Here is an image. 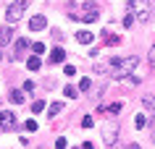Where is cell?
<instances>
[{"mask_svg":"<svg viewBox=\"0 0 155 149\" xmlns=\"http://www.w3.org/2000/svg\"><path fill=\"white\" fill-rule=\"evenodd\" d=\"M42 110H45V102H40V99H37V102L32 105V113H42Z\"/></svg>","mask_w":155,"mask_h":149,"instance_id":"cell-22","label":"cell"},{"mask_svg":"<svg viewBox=\"0 0 155 149\" xmlns=\"http://www.w3.org/2000/svg\"><path fill=\"white\" fill-rule=\"evenodd\" d=\"M11 39H13V29L11 26H3L0 29V45H8Z\"/></svg>","mask_w":155,"mask_h":149,"instance_id":"cell-9","label":"cell"},{"mask_svg":"<svg viewBox=\"0 0 155 149\" xmlns=\"http://www.w3.org/2000/svg\"><path fill=\"white\" fill-rule=\"evenodd\" d=\"M29 29H32V32H45V29H48V18L40 16V13L32 16V18H29Z\"/></svg>","mask_w":155,"mask_h":149,"instance_id":"cell-7","label":"cell"},{"mask_svg":"<svg viewBox=\"0 0 155 149\" xmlns=\"http://www.w3.org/2000/svg\"><path fill=\"white\" fill-rule=\"evenodd\" d=\"M45 50H48V47H45L42 42H34V45H32V52H34V55H42Z\"/></svg>","mask_w":155,"mask_h":149,"instance_id":"cell-17","label":"cell"},{"mask_svg":"<svg viewBox=\"0 0 155 149\" xmlns=\"http://www.w3.org/2000/svg\"><path fill=\"white\" fill-rule=\"evenodd\" d=\"M61 110H63V105H61V102H53V105L48 107V115H50V118H55Z\"/></svg>","mask_w":155,"mask_h":149,"instance_id":"cell-15","label":"cell"},{"mask_svg":"<svg viewBox=\"0 0 155 149\" xmlns=\"http://www.w3.org/2000/svg\"><path fill=\"white\" fill-rule=\"evenodd\" d=\"M71 8V18H79V21H97V16H100V5L97 3H84V5H68Z\"/></svg>","mask_w":155,"mask_h":149,"instance_id":"cell-2","label":"cell"},{"mask_svg":"<svg viewBox=\"0 0 155 149\" xmlns=\"http://www.w3.org/2000/svg\"><path fill=\"white\" fill-rule=\"evenodd\" d=\"M13 126H16V115L8 113V110H3L0 113V131H11Z\"/></svg>","mask_w":155,"mask_h":149,"instance_id":"cell-6","label":"cell"},{"mask_svg":"<svg viewBox=\"0 0 155 149\" xmlns=\"http://www.w3.org/2000/svg\"><path fill=\"white\" fill-rule=\"evenodd\" d=\"M24 131H37V120H26V123H24Z\"/></svg>","mask_w":155,"mask_h":149,"instance_id":"cell-23","label":"cell"},{"mask_svg":"<svg viewBox=\"0 0 155 149\" xmlns=\"http://www.w3.org/2000/svg\"><path fill=\"white\" fill-rule=\"evenodd\" d=\"M24 11H26V0H13L5 11V21L8 24H16L18 18H24Z\"/></svg>","mask_w":155,"mask_h":149,"instance_id":"cell-4","label":"cell"},{"mask_svg":"<svg viewBox=\"0 0 155 149\" xmlns=\"http://www.w3.org/2000/svg\"><path fill=\"white\" fill-rule=\"evenodd\" d=\"M55 149H66V136H58L55 139Z\"/></svg>","mask_w":155,"mask_h":149,"instance_id":"cell-25","label":"cell"},{"mask_svg":"<svg viewBox=\"0 0 155 149\" xmlns=\"http://www.w3.org/2000/svg\"><path fill=\"white\" fill-rule=\"evenodd\" d=\"M82 126H84V128H92V118H90V115L82 118Z\"/></svg>","mask_w":155,"mask_h":149,"instance_id":"cell-27","label":"cell"},{"mask_svg":"<svg viewBox=\"0 0 155 149\" xmlns=\"http://www.w3.org/2000/svg\"><path fill=\"white\" fill-rule=\"evenodd\" d=\"M142 105H145V107H153V110H155V99H153V97H142Z\"/></svg>","mask_w":155,"mask_h":149,"instance_id":"cell-24","label":"cell"},{"mask_svg":"<svg viewBox=\"0 0 155 149\" xmlns=\"http://www.w3.org/2000/svg\"><path fill=\"white\" fill-rule=\"evenodd\" d=\"M134 21H137V18H134V13H126V16H124V26H131Z\"/></svg>","mask_w":155,"mask_h":149,"instance_id":"cell-21","label":"cell"},{"mask_svg":"<svg viewBox=\"0 0 155 149\" xmlns=\"http://www.w3.org/2000/svg\"><path fill=\"white\" fill-rule=\"evenodd\" d=\"M118 110H121V102H113V105H108V107H100V113H105V115H118Z\"/></svg>","mask_w":155,"mask_h":149,"instance_id":"cell-12","label":"cell"},{"mask_svg":"<svg viewBox=\"0 0 155 149\" xmlns=\"http://www.w3.org/2000/svg\"><path fill=\"white\" fill-rule=\"evenodd\" d=\"M26 68H32V71H37V68H40V58H37V55H32V58H26Z\"/></svg>","mask_w":155,"mask_h":149,"instance_id":"cell-16","label":"cell"},{"mask_svg":"<svg viewBox=\"0 0 155 149\" xmlns=\"http://www.w3.org/2000/svg\"><path fill=\"white\" fill-rule=\"evenodd\" d=\"M0 60H3V52H0Z\"/></svg>","mask_w":155,"mask_h":149,"instance_id":"cell-32","label":"cell"},{"mask_svg":"<svg viewBox=\"0 0 155 149\" xmlns=\"http://www.w3.org/2000/svg\"><path fill=\"white\" fill-rule=\"evenodd\" d=\"M150 136H153V144H155V126H153V133H150Z\"/></svg>","mask_w":155,"mask_h":149,"instance_id":"cell-31","label":"cell"},{"mask_svg":"<svg viewBox=\"0 0 155 149\" xmlns=\"http://www.w3.org/2000/svg\"><path fill=\"white\" fill-rule=\"evenodd\" d=\"M92 89V81L90 79H82V81H79V92H90Z\"/></svg>","mask_w":155,"mask_h":149,"instance_id":"cell-18","label":"cell"},{"mask_svg":"<svg viewBox=\"0 0 155 149\" xmlns=\"http://www.w3.org/2000/svg\"><path fill=\"white\" fill-rule=\"evenodd\" d=\"M134 126H137L139 131H142V128L147 126V118H145V115H137V120H134Z\"/></svg>","mask_w":155,"mask_h":149,"instance_id":"cell-20","label":"cell"},{"mask_svg":"<svg viewBox=\"0 0 155 149\" xmlns=\"http://www.w3.org/2000/svg\"><path fill=\"white\" fill-rule=\"evenodd\" d=\"M129 8H131V13H134V18H137V21H142V24H147V21H150V13H153L150 8H153V5H150L147 0H131Z\"/></svg>","mask_w":155,"mask_h":149,"instance_id":"cell-3","label":"cell"},{"mask_svg":"<svg viewBox=\"0 0 155 149\" xmlns=\"http://www.w3.org/2000/svg\"><path fill=\"white\" fill-rule=\"evenodd\" d=\"M63 73L66 76H74V73H76V68H74V66H63Z\"/></svg>","mask_w":155,"mask_h":149,"instance_id":"cell-26","label":"cell"},{"mask_svg":"<svg viewBox=\"0 0 155 149\" xmlns=\"http://www.w3.org/2000/svg\"><path fill=\"white\" fill-rule=\"evenodd\" d=\"M92 32H76V42H82V45H92Z\"/></svg>","mask_w":155,"mask_h":149,"instance_id":"cell-11","label":"cell"},{"mask_svg":"<svg viewBox=\"0 0 155 149\" xmlns=\"http://www.w3.org/2000/svg\"><path fill=\"white\" fill-rule=\"evenodd\" d=\"M66 97L76 99V97H79V89H76V86H66Z\"/></svg>","mask_w":155,"mask_h":149,"instance_id":"cell-19","label":"cell"},{"mask_svg":"<svg viewBox=\"0 0 155 149\" xmlns=\"http://www.w3.org/2000/svg\"><path fill=\"white\" fill-rule=\"evenodd\" d=\"M150 66L155 68V45H153V50H150Z\"/></svg>","mask_w":155,"mask_h":149,"instance_id":"cell-28","label":"cell"},{"mask_svg":"<svg viewBox=\"0 0 155 149\" xmlns=\"http://www.w3.org/2000/svg\"><path fill=\"white\" fill-rule=\"evenodd\" d=\"M116 139H118V126L105 123L103 126V141H105V144H116Z\"/></svg>","mask_w":155,"mask_h":149,"instance_id":"cell-5","label":"cell"},{"mask_svg":"<svg viewBox=\"0 0 155 149\" xmlns=\"http://www.w3.org/2000/svg\"><path fill=\"white\" fill-rule=\"evenodd\" d=\"M8 99L13 102V105H21V102H24V92H21V89H13L8 94Z\"/></svg>","mask_w":155,"mask_h":149,"instance_id":"cell-13","label":"cell"},{"mask_svg":"<svg viewBox=\"0 0 155 149\" xmlns=\"http://www.w3.org/2000/svg\"><path fill=\"white\" fill-rule=\"evenodd\" d=\"M126 149H142V147H139V144H129Z\"/></svg>","mask_w":155,"mask_h":149,"instance_id":"cell-30","label":"cell"},{"mask_svg":"<svg viewBox=\"0 0 155 149\" xmlns=\"http://www.w3.org/2000/svg\"><path fill=\"white\" fill-rule=\"evenodd\" d=\"M137 55H129V58H110L108 63H100L95 71L97 73H110L113 79H124V76H129L134 68H137Z\"/></svg>","mask_w":155,"mask_h":149,"instance_id":"cell-1","label":"cell"},{"mask_svg":"<svg viewBox=\"0 0 155 149\" xmlns=\"http://www.w3.org/2000/svg\"><path fill=\"white\" fill-rule=\"evenodd\" d=\"M63 60H66V50L55 47L53 52H50V63H63Z\"/></svg>","mask_w":155,"mask_h":149,"instance_id":"cell-10","label":"cell"},{"mask_svg":"<svg viewBox=\"0 0 155 149\" xmlns=\"http://www.w3.org/2000/svg\"><path fill=\"white\" fill-rule=\"evenodd\" d=\"M24 50H26V39L21 37V39L13 42V55H11V58H13V60H21V58H24Z\"/></svg>","mask_w":155,"mask_h":149,"instance_id":"cell-8","label":"cell"},{"mask_svg":"<svg viewBox=\"0 0 155 149\" xmlns=\"http://www.w3.org/2000/svg\"><path fill=\"white\" fill-rule=\"evenodd\" d=\"M79 149H95V144H92V141H84V144H82Z\"/></svg>","mask_w":155,"mask_h":149,"instance_id":"cell-29","label":"cell"},{"mask_svg":"<svg viewBox=\"0 0 155 149\" xmlns=\"http://www.w3.org/2000/svg\"><path fill=\"white\" fill-rule=\"evenodd\" d=\"M103 39H105V45H118V37H116V34H110V29H105V32H103Z\"/></svg>","mask_w":155,"mask_h":149,"instance_id":"cell-14","label":"cell"}]
</instances>
